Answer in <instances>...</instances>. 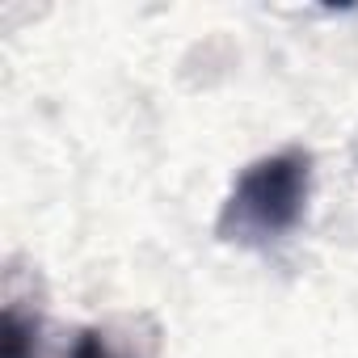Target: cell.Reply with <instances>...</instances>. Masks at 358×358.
<instances>
[{"instance_id": "1", "label": "cell", "mask_w": 358, "mask_h": 358, "mask_svg": "<svg viewBox=\"0 0 358 358\" xmlns=\"http://www.w3.org/2000/svg\"><path fill=\"white\" fill-rule=\"evenodd\" d=\"M303 194H308V156L287 152V156L262 160L257 169H249L241 177L228 220H236V228H245V232L278 236L299 220Z\"/></svg>"}]
</instances>
